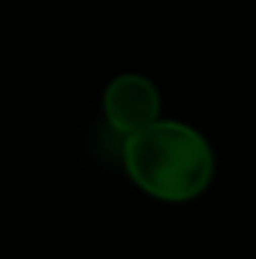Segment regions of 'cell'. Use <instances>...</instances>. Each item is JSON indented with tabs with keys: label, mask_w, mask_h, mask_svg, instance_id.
Returning <instances> with one entry per match:
<instances>
[{
	"label": "cell",
	"mask_w": 256,
	"mask_h": 259,
	"mask_svg": "<svg viewBox=\"0 0 256 259\" xmlns=\"http://www.w3.org/2000/svg\"><path fill=\"white\" fill-rule=\"evenodd\" d=\"M124 169L142 193L160 202H190L214 178V154L193 127L157 121L124 139Z\"/></svg>",
	"instance_id": "6da1fadb"
},
{
	"label": "cell",
	"mask_w": 256,
	"mask_h": 259,
	"mask_svg": "<svg viewBox=\"0 0 256 259\" xmlns=\"http://www.w3.org/2000/svg\"><path fill=\"white\" fill-rule=\"evenodd\" d=\"M103 115L121 136H136L160 121V91L151 78L124 72L103 94Z\"/></svg>",
	"instance_id": "7a4b0ae2"
}]
</instances>
